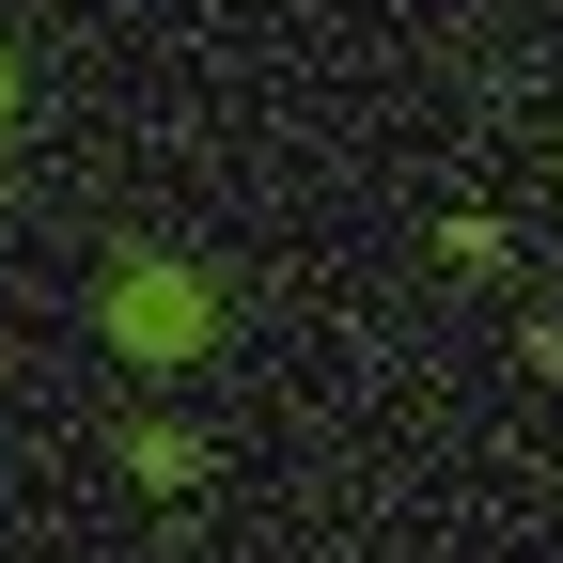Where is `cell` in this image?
<instances>
[{
  "label": "cell",
  "mask_w": 563,
  "mask_h": 563,
  "mask_svg": "<svg viewBox=\"0 0 563 563\" xmlns=\"http://www.w3.org/2000/svg\"><path fill=\"white\" fill-rule=\"evenodd\" d=\"M110 344L125 361H203V344H220V298H203V266H110Z\"/></svg>",
  "instance_id": "1"
},
{
  "label": "cell",
  "mask_w": 563,
  "mask_h": 563,
  "mask_svg": "<svg viewBox=\"0 0 563 563\" xmlns=\"http://www.w3.org/2000/svg\"><path fill=\"white\" fill-rule=\"evenodd\" d=\"M0 125H16V63H0Z\"/></svg>",
  "instance_id": "2"
}]
</instances>
